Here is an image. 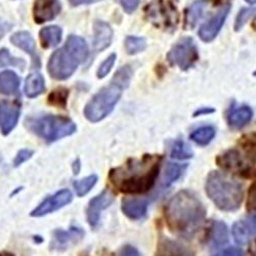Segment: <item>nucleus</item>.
I'll list each match as a JSON object with an SVG mask.
<instances>
[{
	"instance_id": "nucleus-8",
	"label": "nucleus",
	"mask_w": 256,
	"mask_h": 256,
	"mask_svg": "<svg viewBox=\"0 0 256 256\" xmlns=\"http://www.w3.org/2000/svg\"><path fill=\"white\" fill-rule=\"evenodd\" d=\"M146 16L157 27L166 30L176 27L178 14L176 6L167 0H157L146 8Z\"/></svg>"
},
{
	"instance_id": "nucleus-42",
	"label": "nucleus",
	"mask_w": 256,
	"mask_h": 256,
	"mask_svg": "<svg viewBox=\"0 0 256 256\" xmlns=\"http://www.w3.org/2000/svg\"><path fill=\"white\" fill-rule=\"evenodd\" d=\"M250 254L251 256H256V240L250 246Z\"/></svg>"
},
{
	"instance_id": "nucleus-34",
	"label": "nucleus",
	"mask_w": 256,
	"mask_h": 256,
	"mask_svg": "<svg viewBox=\"0 0 256 256\" xmlns=\"http://www.w3.org/2000/svg\"><path fill=\"white\" fill-rule=\"evenodd\" d=\"M253 14H256V8H244V10H242L239 12L238 18L236 20V26H234L236 30L239 31L245 25V23L247 22V20Z\"/></svg>"
},
{
	"instance_id": "nucleus-1",
	"label": "nucleus",
	"mask_w": 256,
	"mask_h": 256,
	"mask_svg": "<svg viewBox=\"0 0 256 256\" xmlns=\"http://www.w3.org/2000/svg\"><path fill=\"white\" fill-rule=\"evenodd\" d=\"M161 157L157 155H144L140 159H130L124 165L112 169L109 178L121 193H146L156 182Z\"/></svg>"
},
{
	"instance_id": "nucleus-44",
	"label": "nucleus",
	"mask_w": 256,
	"mask_h": 256,
	"mask_svg": "<svg viewBox=\"0 0 256 256\" xmlns=\"http://www.w3.org/2000/svg\"><path fill=\"white\" fill-rule=\"evenodd\" d=\"M246 2H248L249 4H256V0H246Z\"/></svg>"
},
{
	"instance_id": "nucleus-36",
	"label": "nucleus",
	"mask_w": 256,
	"mask_h": 256,
	"mask_svg": "<svg viewBox=\"0 0 256 256\" xmlns=\"http://www.w3.org/2000/svg\"><path fill=\"white\" fill-rule=\"evenodd\" d=\"M247 208L249 210H256V182H254L249 190Z\"/></svg>"
},
{
	"instance_id": "nucleus-25",
	"label": "nucleus",
	"mask_w": 256,
	"mask_h": 256,
	"mask_svg": "<svg viewBox=\"0 0 256 256\" xmlns=\"http://www.w3.org/2000/svg\"><path fill=\"white\" fill-rule=\"evenodd\" d=\"M44 90V80L40 74L28 76L25 84V92L29 98H35Z\"/></svg>"
},
{
	"instance_id": "nucleus-30",
	"label": "nucleus",
	"mask_w": 256,
	"mask_h": 256,
	"mask_svg": "<svg viewBox=\"0 0 256 256\" xmlns=\"http://www.w3.org/2000/svg\"><path fill=\"white\" fill-rule=\"evenodd\" d=\"M146 46V40L140 37H127L125 40V50L130 54L142 52Z\"/></svg>"
},
{
	"instance_id": "nucleus-39",
	"label": "nucleus",
	"mask_w": 256,
	"mask_h": 256,
	"mask_svg": "<svg viewBox=\"0 0 256 256\" xmlns=\"http://www.w3.org/2000/svg\"><path fill=\"white\" fill-rule=\"evenodd\" d=\"M214 256H245L244 252L238 248H230L226 249Z\"/></svg>"
},
{
	"instance_id": "nucleus-43",
	"label": "nucleus",
	"mask_w": 256,
	"mask_h": 256,
	"mask_svg": "<svg viewBox=\"0 0 256 256\" xmlns=\"http://www.w3.org/2000/svg\"><path fill=\"white\" fill-rule=\"evenodd\" d=\"M0 256H14V255H12V254H10V253L2 252V253H0Z\"/></svg>"
},
{
	"instance_id": "nucleus-2",
	"label": "nucleus",
	"mask_w": 256,
	"mask_h": 256,
	"mask_svg": "<svg viewBox=\"0 0 256 256\" xmlns=\"http://www.w3.org/2000/svg\"><path fill=\"white\" fill-rule=\"evenodd\" d=\"M205 208L201 201L188 190H182L169 201L165 208V218L172 230L192 236L205 220Z\"/></svg>"
},
{
	"instance_id": "nucleus-45",
	"label": "nucleus",
	"mask_w": 256,
	"mask_h": 256,
	"mask_svg": "<svg viewBox=\"0 0 256 256\" xmlns=\"http://www.w3.org/2000/svg\"><path fill=\"white\" fill-rule=\"evenodd\" d=\"M254 75H256V72H255V73H254Z\"/></svg>"
},
{
	"instance_id": "nucleus-3",
	"label": "nucleus",
	"mask_w": 256,
	"mask_h": 256,
	"mask_svg": "<svg viewBox=\"0 0 256 256\" xmlns=\"http://www.w3.org/2000/svg\"><path fill=\"white\" fill-rule=\"evenodd\" d=\"M130 77L132 70L130 67L120 69L108 86L98 92L85 106V117L92 122H98L109 115L119 100L123 90L130 83Z\"/></svg>"
},
{
	"instance_id": "nucleus-33",
	"label": "nucleus",
	"mask_w": 256,
	"mask_h": 256,
	"mask_svg": "<svg viewBox=\"0 0 256 256\" xmlns=\"http://www.w3.org/2000/svg\"><path fill=\"white\" fill-rule=\"evenodd\" d=\"M25 62L22 60L12 58L6 50H0V68L6 66H24Z\"/></svg>"
},
{
	"instance_id": "nucleus-12",
	"label": "nucleus",
	"mask_w": 256,
	"mask_h": 256,
	"mask_svg": "<svg viewBox=\"0 0 256 256\" xmlns=\"http://www.w3.org/2000/svg\"><path fill=\"white\" fill-rule=\"evenodd\" d=\"M114 201V195L109 190H104L102 193L94 198L88 208V220L92 226H96L100 222V212L109 207Z\"/></svg>"
},
{
	"instance_id": "nucleus-35",
	"label": "nucleus",
	"mask_w": 256,
	"mask_h": 256,
	"mask_svg": "<svg viewBox=\"0 0 256 256\" xmlns=\"http://www.w3.org/2000/svg\"><path fill=\"white\" fill-rule=\"evenodd\" d=\"M115 60H116V56L115 54H111L108 58H106L98 69V78H104V76H106V74H108L111 69L113 68L114 66V62H115Z\"/></svg>"
},
{
	"instance_id": "nucleus-31",
	"label": "nucleus",
	"mask_w": 256,
	"mask_h": 256,
	"mask_svg": "<svg viewBox=\"0 0 256 256\" xmlns=\"http://www.w3.org/2000/svg\"><path fill=\"white\" fill-rule=\"evenodd\" d=\"M193 153L190 148L182 140H176L172 146V157L176 159H188L190 158Z\"/></svg>"
},
{
	"instance_id": "nucleus-11",
	"label": "nucleus",
	"mask_w": 256,
	"mask_h": 256,
	"mask_svg": "<svg viewBox=\"0 0 256 256\" xmlns=\"http://www.w3.org/2000/svg\"><path fill=\"white\" fill-rule=\"evenodd\" d=\"M230 4H228L224 6L214 16H213L208 22H206L199 31L200 38L204 41H211L212 39H214L218 32L220 31L224 20L230 12Z\"/></svg>"
},
{
	"instance_id": "nucleus-15",
	"label": "nucleus",
	"mask_w": 256,
	"mask_h": 256,
	"mask_svg": "<svg viewBox=\"0 0 256 256\" xmlns=\"http://www.w3.org/2000/svg\"><path fill=\"white\" fill-rule=\"evenodd\" d=\"M83 230L77 228H72L69 230H56L54 232V241L52 247L56 250L66 249L71 244L77 243L83 237Z\"/></svg>"
},
{
	"instance_id": "nucleus-23",
	"label": "nucleus",
	"mask_w": 256,
	"mask_h": 256,
	"mask_svg": "<svg viewBox=\"0 0 256 256\" xmlns=\"http://www.w3.org/2000/svg\"><path fill=\"white\" fill-rule=\"evenodd\" d=\"M12 42L16 46L22 48L24 52L30 54L33 56V58H37V56H36L35 42L29 33L27 32L16 33L12 37Z\"/></svg>"
},
{
	"instance_id": "nucleus-38",
	"label": "nucleus",
	"mask_w": 256,
	"mask_h": 256,
	"mask_svg": "<svg viewBox=\"0 0 256 256\" xmlns=\"http://www.w3.org/2000/svg\"><path fill=\"white\" fill-rule=\"evenodd\" d=\"M122 6L126 12H132L140 4V0H121Z\"/></svg>"
},
{
	"instance_id": "nucleus-37",
	"label": "nucleus",
	"mask_w": 256,
	"mask_h": 256,
	"mask_svg": "<svg viewBox=\"0 0 256 256\" xmlns=\"http://www.w3.org/2000/svg\"><path fill=\"white\" fill-rule=\"evenodd\" d=\"M33 155V152L30 151V150H22L20 151L18 154L16 155L14 161V166H20L22 163H24L25 161H27L28 159L31 158V156Z\"/></svg>"
},
{
	"instance_id": "nucleus-24",
	"label": "nucleus",
	"mask_w": 256,
	"mask_h": 256,
	"mask_svg": "<svg viewBox=\"0 0 256 256\" xmlns=\"http://www.w3.org/2000/svg\"><path fill=\"white\" fill-rule=\"evenodd\" d=\"M62 38V30L56 26L46 27L40 31L41 44L44 48H54L60 44Z\"/></svg>"
},
{
	"instance_id": "nucleus-13",
	"label": "nucleus",
	"mask_w": 256,
	"mask_h": 256,
	"mask_svg": "<svg viewBox=\"0 0 256 256\" xmlns=\"http://www.w3.org/2000/svg\"><path fill=\"white\" fill-rule=\"evenodd\" d=\"M20 117L18 106L10 102H0V130L4 134H8L16 127Z\"/></svg>"
},
{
	"instance_id": "nucleus-16",
	"label": "nucleus",
	"mask_w": 256,
	"mask_h": 256,
	"mask_svg": "<svg viewBox=\"0 0 256 256\" xmlns=\"http://www.w3.org/2000/svg\"><path fill=\"white\" fill-rule=\"evenodd\" d=\"M232 234L238 243H246L252 236L256 234V216H252L237 222L234 226Z\"/></svg>"
},
{
	"instance_id": "nucleus-20",
	"label": "nucleus",
	"mask_w": 256,
	"mask_h": 256,
	"mask_svg": "<svg viewBox=\"0 0 256 256\" xmlns=\"http://www.w3.org/2000/svg\"><path fill=\"white\" fill-rule=\"evenodd\" d=\"M207 4H208L207 0H197V2L190 4V6L186 10V12L184 24L186 28L193 29L197 25L198 20L201 18Z\"/></svg>"
},
{
	"instance_id": "nucleus-40",
	"label": "nucleus",
	"mask_w": 256,
	"mask_h": 256,
	"mask_svg": "<svg viewBox=\"0 0 256 256\" xmlns=\"http://www.w3.org/2000/svg\"><path fill=\"white\" fill-rule=\"evenodd\" d=\"M121 256H140V254L134 247L127 245L123 247L121 251Z\"/></svg>"
},
{
	"instance_id": "nucleus-28",
	"label": "nucleus",
	"mask_w": 256,
	"mask_h": 256,
	"mask_svg": "<svg viewBox=\"0 0 256 256\" xmlns=\"http://www.w3.org/2000/svg\"><path fill=\"white\" fill-rule=\"evenodd\" d=\"M184 168H186V166L169 163L167 165L166 169H165L163 184L164 186H169L170 184H172L174 182H176L180 176V174H182Z\"/></svg>"
},
{
	"instance_id": "nucleus-6",
	"label": "nucleus",
	"mask_w": 256,
	"mask_h": 256,
	"mask_svg": "<svg viewBox=\"0 0 256 256\" xmlns=\"http://www.w3.org/2000/svg\"><path fill=\"white\" fill-rule=\"evenodd\" d=\"M26 125L32 132L50 142L71 136L76 132V125L70 119L52 115L29 119Z\"/></svg>"
},
{
	"instance_id": "nucleus-17",
	"label": "nucleus",
	"mask_w": 256,
	"mask_h": 256,
	"mask_svg": "<svg viewBox=\"0 0 256 256\" xmlns=\"http://www.w3.org/2000/svg\"><path fill=\"white\" fill-rule=\"evenodd\" d=\"M156 256H194V254L188 247L178 242L162 239L159 242Z\"/></svg>"
},
{
	"instance_id": "nucleus-19",
	"label": "nucleus",
	"mask_w": 256,
	"mask_h": 256,
	"mask_svg": "<svg viewBox=\"0 0 256 256\" xmlns=\"http://www.w3.org/2000/svg\"><path fill=\"white\" fill-rule=\"evenodd\" d=\"M148 209V202L140 199H126L122 202V210L125 214L132 220L144 216Z\"/></svg>"
},
{
	"instance_id": "nucleus-22",
	"label": "nucleus",
	"mask_w": 256,
	"mask_h": 256,
	"mask_svg": "<svg viewBox=\"0 0 256 256\" xmlns=\"http://www.w3.org/2000/svg\"><path fill=\"white\" fill-rule=\"evenodd\" d=\"M252 118V111L247 106L234 109L228 115V123L232 128H241L245 126Z\"/></svg>"
},
{
	"instance_id": "nucleus-18",
	"label": "nucleus",
	"mask_w": 256,
	"mask_h": 256,
	"mask_svg": "<svg viewBox=\"0 0 256 256\" xmlns=\"http://www.w3.org/2000/svg\"><path fill=\"white\" fill-rule=\"evenodd\" d=\"M113 32L111 27L104 22H96L94 25V44L96 50H102L111 44Z\"/></svg>"
},
{
	"instance_id": "nucleus-9",
	"label": "nucleus",
	"mask_w": 256,
	"mask_h": 256,
	"mask_svg": "<svg viewBox=\"0 0 256 256\" xmlns=\"http://www.w3.org/2000/svg\"><path fill=\"white\" fill-rule=\"evenodd\" d=\"M199 54L194 40L186 37L178 41L168 54L169 62L182 70H188L198 60Z\"/></svg>"
},
{
	"instance_id": "nucleus-5",
	"label": "nucleus",
	"mask_w": 256,
	"mask_h": 256,
	"mask_svg": "<svg viewBox=\"0 0 256 256\" xmlns=\"http://www.w3.org/2000/svg\"><path fill=\"white\" fill-rule=\"evenodd\" d=\"M206 192L213 203L224 211L238 209L243 200V188L241 184L218 172H213L209 174Z\"/></svg>"
},
{
	"instance_id": "nucleus-7",
	"label": "nucleus",
	"mask_w": 256,
	"mask_h": 256,
	"mask_svg": "<svg viewBox=\"0 0 256 256\" xmlns=\"http://www.w3.org/2000/svg\"><path fill=\"white\" fill-rule=\"evenodd\" d=\"M218 165L230 172L243 178L256 176V152L232 148L216 159Z\"/></svg>"
},
{
	"instance_id": "nucleus-26",
	"label": "nucleus",
	"mask_w": 256,
	"mask_h": 256,
	"mask_svg": "<svg viewBox=\"0 0 256 256\" xmlns=\"http://www.w3.org/2000/svg\"><path fill=\"white\" fill-rule=\"evenodd\" d=\"M210 245L212 247H220L228 241V230L226 226L220 222L213 224L210 232Z\"/></svg>"
},
{
	"instance_id": "nucleus-29",
	"label": "nucleus",
	"mask_w": 256,
	"mask_h": 256,
	"mask_svg": "<svg viewBox=\"0 0 256 256\" xmlns=\"http://www.w3.org/2000/svg\"><path fill=\"white\" fill-rule=\"evenodd\" d=\"M98 182V176H90L88 178H85L83 180H77L74 182V188L76 190V193L79 197L86 195L88 192L94 188V186Z\"/></svg>"
},
{
	"instance_id": "nucleus-32",
	"label": "nucleus",
	"mask_w": 256,
	"mask_h": 256,
	"mask_svg": "<svg viewBox=\"0 0 256 256\" xmlns=\"http://www.w3.org/2000/svg\"><path fill=\"white\" fill-rule=\"evenodd\" d=\"M68 90L65 88H58L54 90L48 98L50 104L56 106H62V108H65V106L67 104V98H68Z\"/></svg>"
},
{
	"instance_id": "nucleus-14",
	"label": "nucleus",
	"mask_w": 256,
	"mask_h": 256,
	"mask_svg": "<svg viewBox=\"0 0 256 256\" xmlns=\"http://www.w3.org/2000/svg\"><path fill=\"white\" fill-rule=\"evenodd\" d=\"M60 12L58 0H36L34 4V20L37 23H46L54 18Z\"/></svg>"
},
{
	"instance_id": "nucleus-41",
	"label": "nucleus",
	"mask_w": 256,
	"mask_h": 256,
	"mask_svg": "<svg viewBox=\"0 0 256 256\" xmlns=\"http://www.w3.org/2000/svg\"><path fill=\"white\" fill-rule=\"evenodd\" d=\"M90 2H92V0H70V2L73 6H79V4H88Z\"/></svg>"
},
{
	"instance_id": "nucleus-10",
	"label": "nucleus",
	"mask_w": 256,
	"mask_h": 256,
	"mask_svg": "<svg viewBox=\"0 0 256 256\" xmlns=\"http://www.w3.org/2000/svg\"><path fill=\"white\" fill-rule=\"evenodd\" d=\"M72 201V194L69 190H62L54 195L48 197L42 202L36 209L31 212L32 216L40 218L52 213Z\"/></svg>"
},
{
	"instance_id": "nucleus-27",
	"label": "nucleus",
	"mask_w": 256,
	"mask_h": 256,
	"mask_svg": "<svg viewBox=\"0 0 256 256\" xmlns=\"http://www.w3.org/2000/svg\"><path fill=\"white\" fill-rule=\"evenodd\" d=\"M214 134H216L214 128L211 126H204L192 134L190 138L198 144L204 146L211 142V140L214 138Z\"/></svg>"
},
{
	"instance_id": "nucleus-4",
	"label": "nucleus",
	"mask_w": 256,
	"mask_h": 256,
	"mask_svg": "<svg viewBox=\"0 0 256 256\" xmlns=\"http://www.w3.org/2000/svg\"><path fill=\"white\" fill-rule=\"evenodd\" d=\"M88 56V46L77 36H70L66 44L56 50L48 62V72L58 80L70 77Z\"/></svg>"
},
{
	"instance_id": "nucleus-21",
	"label": "nucleus",
	"mask_w": 256,
	"mask_h": 256,
	"mask_svg": "<svg viewBox=\"0 0 256 256\" xmlns=\"http://www.w3.org/2000/svg\"><path fill=\"white\" fill-rule=\"evenodd\" d=\"M20 85V79L16 73L6 71L0 74V94L10 96L16 94Z\"/></svg>"
}]
</instances>
